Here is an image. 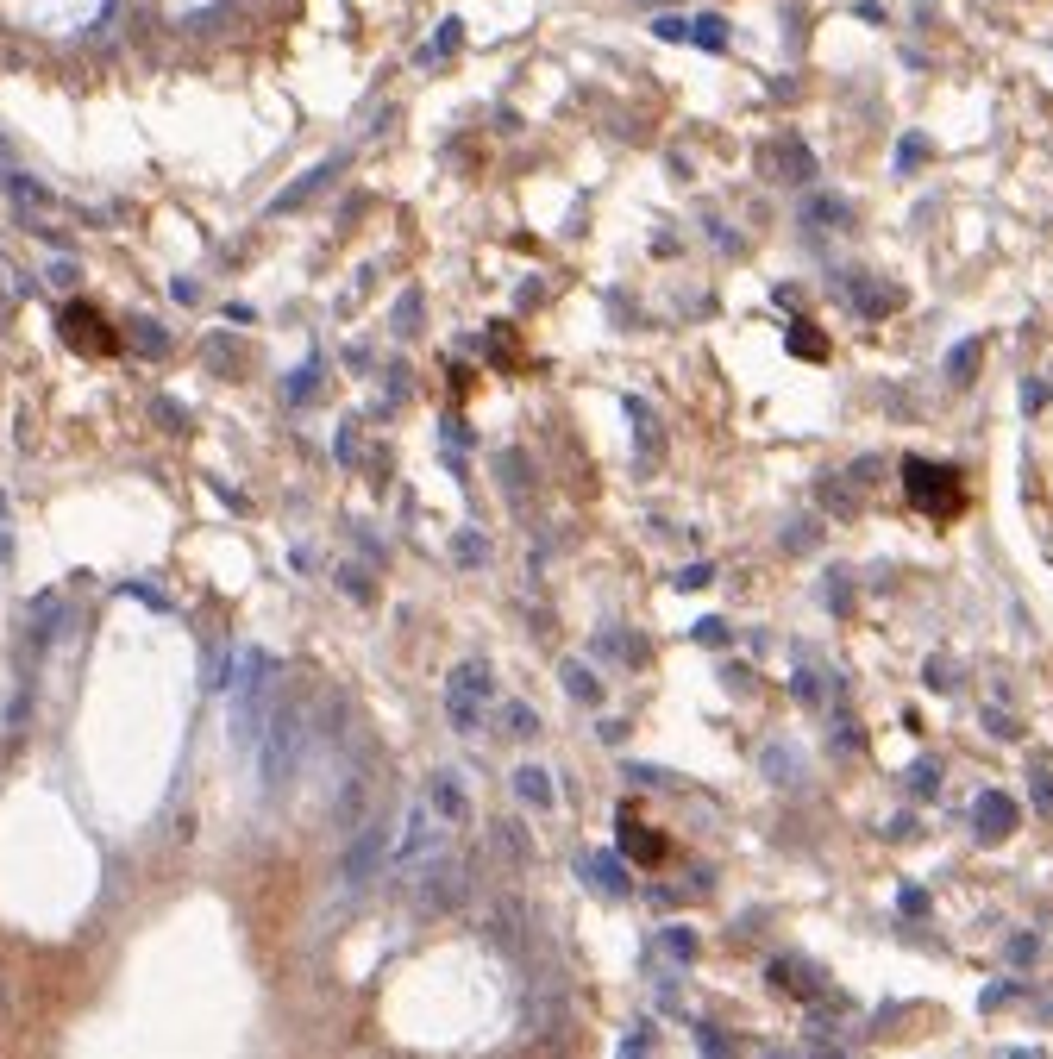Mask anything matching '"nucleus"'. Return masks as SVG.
Wrapping results in <instances>:
<instances>
[{"label":"nucleus","instance_id":"nucleus-13","mask_svg":"<svg viewBox=\"0 0 1053 1059\" xmlns=\"http://www.w3.org/2000/svg\"><path fill=\"white\" fill-rule=\"evenodd\" d=\"M847 289H853V301H859V314H884V308H897V295L891 289H878V282H865V276H847Z\"/></svg>","mask_w":1053,"mask_h":1059},{"label":"nucleus","instance_id":"nucleus-15","mask_svg":"<svg viewBox=\"0 0 1053 1059\" xmlns=\"http://www.w3.org/2000/svg\"><path fill=\"white\" fill-rule=\"evenodd\" d=\"M57 615H63V596H38V608H32V640L38 646L57 633Z\"/></svg>","mask_w":1053,"mask_h":1059},{"label":"nucleus","instance_id":"nucleus-22","mask_svg":"<svg viewBox=\"0 0 1053 1059\" xmlns=\"http://www.w3.org/2000/svg\"><path fill=\"white\" fill-rule=\"evenodd\" d=\"M778 163H790V170H784V176H797V182H809V176H815V163H809V151H803V145H790V151H778Z\"/></svg>","mask_w":1053,"mask_h":1059},{"label":"nucleus","instance_id":"nucleus-11","mask_svg":"<svg viewBox=\"0 0 1053 1059\" xmlns=\"http://www.w3.org/2000/svg\"><path fill=\"white\" fill-rule=\"evenodd\" d=\"M771 984H778V991H797V997H822V978L809 966H797V959H771Z\"/></svg>","mask_w":1053,"mask_h":1059},{"label":"nucleus","instance_id":"nucleus-5","mask_svg":"<svg viewBox=\"0 0 1053 1059\" xmlns=\"http://www.w3.org/2000/svg\"><path fill=\"white\" fill-rule=\"evenodd\" d=\"M909 496H916V508H934V514H953L959 508V477L941 464H909Z\"/></svg>","mask_w":1053,"mask_h":1059},{"label":"nucleus","instance_id":"nucleus-28","mask_svg":"<svg viewBox=\"0 0 1053 1059\" xmlns=\"http://www.w3.org/2000/svg\"><path fill=\"white\" fill-rule=\"evenodd\" d=\"M941 784V765H916V790H934Z\"/></svg>","mask_w":1053,"mask_h":1059},{"label":"nucleus","instance_id":"nucleus-27","mask_svg":"<svg viewBox=\"0 0 1053 1059\" xmlns=\"http://www.w3.org/2000/svg\"><path fill=\"white\" fill-rule=\"evenodd\" d=\"M790 345H797V351H803V358H815V351H822V339H815V333H809V326H797V333H790Z\"/></svg>","mask_w":1053,"mask_h":1059},{"label":"nucleus","instance_id":"nucleus-30","mask_svg":"<svg viewBox=\"0 0 1053 1059\" xmlns=\"http://www.w3.org/2000/svg\"><path fill=\"white\" fill-rule=\"evenodd\" d=\"M1010 1059H1041V1053H1010Z\"/></svg>","mask_w":1053,"mask_h":1059},{"label":"nucleus","instance_id":"nucleus-10","mask_svg":"<svg viewBox=\"0 0 1053 1059\" xmlns=\"http://www.w3.org/2000/svg\"><path fill=\"white\" fill-rule=\"evenodd\" d=\"M1010 828H1016V803H1010V796H997V790L978 796V834H985V840H1003Z\"/></svg>","mask_w":1053,"mask_h":1059},{"label":"nucleus","instance_id":"nucleus-23","mask_svg":"<svg viewBox=\"0 0 1053 1059\" xmlns=\"http://www.w3.org/2000/svg\"><path fill=\"white\" fill-rule=\"evenodd\" d=\"M621 1059H652V1022H640V1034H627Z\"/></svg>","mask_w":1053,"mask_h":1059},{"label":"nucleus","instance_id":"nucleus-14","mask_svg":"<svg viewBox=\"0 0 1053 1059\" xmlns=\"http://www.w3.org/2000/svg\"><path fill=\"white\" fill-rule=\"evenodd\" d=\"M565 690H571L577 702H602V684H596V671L583 665V658H571V665H565Z\"/></svg>","mask_w":1053,"mask_h":1059},{"label":"nucleus","instance_id":"nucleus-19","mask_svg":"<svg viewBox=\"0 0 1053 1059\" xmlns=\"http://www.w3.org/2000/svg\"><path fill=\"white\" fill-rule=\"evenodd\" d=\"M659 953L690 959V953H696V934H690V928H665V934H659Z\"/></svg>","mask_w":1053,"mask_h":1059},{"label":"nucleus","instance_id":"nucleus-3","mask_svg":"<svg viewBox=\"0 0 1053 1059\" xmlns=\"http://www.w3.org/2000/svg\"><path fill=\"white\" fill-rule=\"evenodd\" d=\"M489 696H496V677H489V665H458V671L446 677V721L458 727V734H477Z\"/></svg>","mask_w":1053,"mask_h":1059},{"label":"nucleus","instance_id":"nucleus-26","mask_svg":"<svg viewBox=\"0 0 1053 1059\" xmlns=\"http://www.w3.org/2000/svg\"><path fill=\"white\" fill-rule=\"evenodd\" d=\"M414 308H420V301L402 295V308H395V333H414Z\"/></svg>","mask_w":1053,"mask_h":1059},{"label":"nucleus","instance_id":"nucleus-25","mask_svg":"<svg viewBox=\"0 0 1053 1059\" xmlns=\"http://www.w3.org/2000/svg\"><path fill=\"white\" fill-rule=\"evenodd\" d=\"M458 558H464V564H483V558H489V546H483L477 533H464V539H458Z\"/></svg>","mask_w":1053,"mask_h":1059},{"label":"nucleus","instance_id":"nucleus-6","mask_svg":"<svg viewBox=\"0 0 1053 1059\" xmlns=\"http://www.w3.org/2000/svg\"><path fill=\"white\" fill-rule=\"evenodd\" d=\"M427 803H433V815L439 821H471V796H464V784H458V771H433L427 778Z\"/></svg>","mask_w":1053,"mask_h":1059},{"label":"nucleus","instance_id":"nucleus-1","mask_svg":"<svg viewBox=\"0 0 1053 1059\" xmlns=\"http://www.w3.org/2000/svg\"><path fill=\"white\" fill-rule=\"evenodd\" d=\"M433 803H408V815H402V834H395V853H389V865L402 878H414V872H427V865L439 859V828H433Z\"/></svg>","mask_w":1053,"mask_h":1059},{"label":"nucleus","instance_id":"nucleus-16","mask_svg":"<svg viewBox=\"0 0 1053 1059\" xmlns=\"http://www.w3.org/2000/svg\"><path fill=\"white\" fill-rule=\"evenodd\" d=\"M765 771H771L778 784H803V765H797V752H790V746H771V752H765Z\"/></svg>","mask_w":1053,"mask_h":1059},{"label":"nucleus","instance_id":"nucleus-18","mask_svg":"<svg viewBox=\"0 0 1053 1059\" xmlns=\"http://www.w3.org/2000/svg\"><path fill=\"white\" fill-rule=\"evenodd\" d=\"M489 840H496V846H502V853H508L514 865H527V859H533V853H527V840H521V828H514V821H496V834H489Z\"/></svg>","mask_w":1053,"mask_h":1059},{"label":"nucleus","instance_id":"nucleus-9","mask_svg":"<svg viewBox=\"0 0 1053 1059\" xmlns=\"http://www.w3.org/2000/svg\"><path fill=\"white\" fill-rule=\"evenodd\" d=\"M514 796H521L527 809H552V803H558L552 771H546V765H521V771H514Z\"/></svg>","mask_w":1053,"mask_h":1059},{"label":"nucleus","instance_id":"nucleus-29","mask_svg":"<svg viewBox=\"0 0 1053 1059\" xmlns=\"http://www.w3.org/2000/svg\"><path fill=\"white\" fill-rule=\"evenodd\" d=\"M51 282H57V289H69V282H76V264H63V257H57V264H51Z\"/></svg>","mask_w":1053,"mask_h":1059},{"label":"nucleus","instance_id":"nucleus-24","mask_svg":"<svg viewBox=\"0 0 1053 1059\" xmlns=\"http://www.w3.org/2000/svg\"><path fill=\"white\" fill-rule=\"evenodd\" d=\"M314 370H320V364H301V376H295V383H289V395H295V402H308V395H314V383H320V376H314Z\"/></svg>","mask_w":1053,"mask_h":1059},{"label":"nucleus","instance_id":"nucleus-8","mask_svg":"<svg viewBox=\"0 0 1053 1059\" xmlns=\"http://www.w3.org/2000/svg\"><path fill=\"white\" fill-rule=\"evenodd\" d=\"M333 176H339V163H314L308 176H301V182H289L283 195L270 201V214H295V207H308V201H314V195H320V188L333 182Z\"/></svg>","mask_w":1053,"mask_h":1059},{"label":"nucleus","instance_id":"nucleus-17","mask_svg":"<svg viewBox=\"0 0 1053 1059\" xmlns=\"http://www.w3.org/2000/svg\"><path fill=\"white\" fill-rule=\"evenodd\" d=\"M502 727H508L514 740H527V734H540V715H533L527 702H508V709H502Z\"/></svg>","mask_w":1053,"mask_h":1059},{"label":"nucleus","instance_id":"nucleus-2","mask_svg":"<svg viewBox=\"0 0 1053 1059\" xmlns=\"http://www.w3.org/2000/svg\"><path fill=\"white\" fill-rule=\"evenodd\" d=\"M389 853H395V834H389V821H383V815H370V821H364V828H358V834H351V840H345V859H339V878H345L351 890H364L370 878H377V872H383V859H389Z\"/></svg>","mask_w":1053,"mask_h":1059},{"label":"nucleus","instance_id":"nucleus-7","mask_svg":"<svg viewBox=\"0 0 1053 1059\" xmlns=\"http://www.w3.org/2000/svg\"><path fill=\"white\" fill-rule=\"evenodd\" d=\"M577 878L590 884V890H602V897H627V872H621L615 853H583L577 859Z\"/></svg>","mask_w":1053,"mask_h":1059},{"label":"nucleus","instance_id":"nucleus-12","mask_svg":"<svg viewBox=\"0 0 1053 1059\" xmlns=\"http://www.w3.org/2000/svg\"><path fill=\"white\" fill-rule=\"evenodd\" d=\"M558 1022H565V991H540V997H527V1028H533V1034H552Z\"/></svg>","mask_w":1053,"mask_h":1059},{"label":"nucleus","instance_id":"nucleus-4","mask_svg":"<svg viewBox=\"0 0 1053 1059\" xmlns=\"http://www.w3.org/2000/svg\"><path fill=\"white\" fill-rule=\"evenodd\" d=\"M464 897H471V865H464V859H433L427 872H420L414 903L427 909V915H452Z\"/></svg>","mask_w":1053,"mask_h":1059},{"label":"nucleus","instance_id":"nucleus-31","mask_svg":"<svg viewBox=\"0 0 1053 1059\" xmlns=\"http://www.w3.org/2000/svg\"><path fill=\"white\" fill-rule=\"evenodd\" d=\"M0 157H7V138H0Z\"/></svg>","mask_w":1053,"mask_h":1059},{"label":"nucleus","instance_id":"nucleus-20","mask_svg":"<svg viewBox=\"0 0 1053 1059\" xmlns=\"http://www.w3.org/2000/svg\"><path fill=\"white\" fill-rule=\"evenodd\" d=\"M132 345H138V351H151V358H157V351L170 345V339H163V333H157V326H151L145 314H138V320H132Z\"/></svg>","mask_w":1053,"mask_h":1059},{"label":"nucleus","instance_id":"nucleus-21","mask_svg":"<svg viewBox=\"0 0 1053 1059\" xmlns=\"http://www.w3.org/2000/svg\"><path fill=\"white\" fill-rule=\"evenodd\" d=\"M452 51H458V19H446V26H439V38H433V44H427L420 57L433 63V57H452Z\"/></svg>","mask_w":1053,"mask_h":1059}]
</instances>
